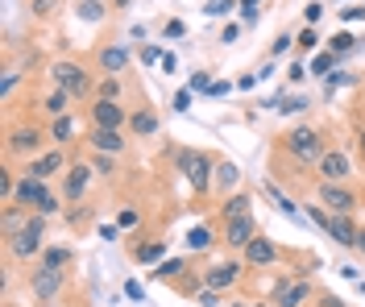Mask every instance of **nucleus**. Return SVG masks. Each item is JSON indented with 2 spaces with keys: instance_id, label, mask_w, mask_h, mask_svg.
Segmentation results:
<instances>
[{
  "instance_id": "1",
  "label": "nucleus",
  "mask_w": 365,
  "mask_h": 307,
  "mask_svg": "<svg viewBox=\"0 0 365 307\" xmlns=\"http://www.w3.org/2000/svg\"><path fill=\"white\" fill-rule=\"evenodd\" d=\"M278 154H287L295 166H316L328 154V133L319 125H295L278 137Z\"/></svg>"
},
{
  "instance_id": "2",
  "label": "nucleus",
  "mask_w": 365,
  "mask_h": 307,
  "mask_svg": "<svg viewBox=\"0 0 365 307\" xmlns=\"http://www.w3.org/2000/svg\"><path fill=\"white\" fill-rule=\"evenodd\" d=\"M50 83L71 92L75 100H96V79H91V71L83 63H71V58L50 63Z\"/></svg>"
},
{
  "instance_id": "3",
  "label": "nucleus",
  "mask_w": 365,
  "mask_h": 307,
  "mask_svg": "<svg viewBox=\"0 0 365 307\" xmlns=\"http://www.w3.org/2000/svg\"><path fill=\"white\" fill-rule=\"evenodd\" d=\"M175 166H179V175L191 183L195 195H207L212 191V179H216V158L204 154V150H179L175 154Z\"/></svg>"
},
{
  "instance_id": "4",
  "label": "nucleus",
  "mask_w": 365,
  "mask_h": 307,
  "mask_svg": "<svg viewBox=\"0 0 365 307\" xmlns=\"http://www.w3.org/2000/svg\"><path fill=\"white\" fill-rule=\"evenodd\" d=\"M4 249H9V261H34V258H42V249H46V216L34 212L21 233L4 236Z\"/></svg>"
},
{
  "instance_id": "5",
  "label": "nucleus",
  "mask_w": 365,
  "mask_h": 307,
  "mask_svg": "<svg viewBox=\"0 0 365 307\" xmlns=\"http://www.w3.org/2000/svg\"><path fill=\"white\" fill-rule=\"evenodd\" d=\"M307 216H312V220H316L319 229L328 233V241H336L341 249H349V254H357V229H361V224H357L353 216H336V212H324L319 204H307Z\"/></svg>"
},
{
  "instance_id": "6",
  "label": "nucleus",
  "mask_w": 365,
  "mask_h": 307,
  "mask_svg": "<svg viewBox=\"0 0 365 307\" xmlns=\"http://www.w3.org/2000/svg\"><path fill=\"white\" fill-rule=\"evenodd\" d=\"M46 129H38V125H13L9 129V137H4V158L9 162H17V158H38V154H46L42 145H46Z\"/></svg>"
},
{
  "instance_id": "7",
  "label": "nucleus",
  "mask_w": 365,
  "mask_h": 307,
  "mask_svg": "<svg viewBox=\"0 0 365 307\" xmlns=\"http://www.w3.org/2000/svg\"><path fill=\"white\" fill-rule=\"evenodd\" d=\"M316 204L328 208V212H336V216H353L361 208V195H357V187H349V183H316Z\"/></svg>"
},
{
  "instance_id": "8",
  "label": "nucleus",
  "mask_w": 365,
  "mask_h": 307,
  "mask_svg": "<svg viewBox=\"0 0 365 307\" xmlns=\"http://www.w3.org/2000/svg\"><path fill=\"white\" fill-rule=\"evenodd\" d=\"M307 299H316V283L307 274H282L274 283V295H270L274 307H303Z\"/></svg>"
},
{
  "instance_id": "9",
  "label": "nucleus",
  "mask_w": 365,
  "mask_h": 307,
  "mask_svg": "<svg viewBox=\"0 0 365 307\" xmlns=\"http://www.w3.org/2000/svg\"><path fill=\"white\" fill-rule=\"evenodd\" d=\"M63 291H67V270H46V266H34V274H29V295H34L38 303H54Z\"/></svg>"
},
{
  "instance_id": "10",
  "label": "nucleus",
  "mask_w": 365,
  "mask_h": 307,
  "mask_svg": "<svg viewBox=\"0 0 365 307\" xmlns=\"http://www.w3.org/2000/svg\"><path fill=\"white\" fill-rule=\"evenodd\" d=\"M129 113L133 108H125L120 100H91L88 120L91 129H129Z\"/></svg>"
},
{
  "instance_id": "11",
  "label": "nucleus",
  "mask_w": 365,
  "mask_h": 307,
  "mask_svg": "<svg viewBox=\"0 0 365 307\" xmlns=\"http://www.w3.org/2000/svg\"><path fill=\"white\" fill-rule=\"evenodd\" d=\"M319 183H349L353 179V158L344 154L341 145H328V154L316 162Z\"/></svg>"
},
{
  "instance_id": "12",
  "label": "nucleus",
  "mask_w": 365,
  "mask_h": 307,
  "mask_svg": "<svg viewBox=\"0 0 365 307\" xmlns=\"http://www.w3.org/2000/svg\"><path fill=\"white\" fill-rule=\"evenodd\" d=\"M287 258V249H278V245H274L270 236H253L250 241V249H245V254H241V261H245V266H250V270H266V266H278V261Z\"/></svg>"
},
{
  "instance_id": "13",
  "label": "nucleus",
  "mask_w": 365,
  "mask_h": 307,
  "mask_svg": "<svg viewBox=\"0 0 365 307\" xmlns=\"http://www.w3.org/2000/svg\"><path fill=\"white\" fill-rule=\"evenodd\" d=\"M67 154H63V145H54V150H46V154H38V158H29L25 162V175L29 179H54V175H67Z\"/></svg>"
},
{
  "instance_id": "14",
  "label": "nucleus",
  "mask_w": 365,
  "mask_h": 307,
  "mask_svg": "<svg viewBox=\"0 0 365 307\" xmlns=\"http://www.w3.org/2000/svg\"><path fill=\"white\" fill-rule=\"evenodd\" d=\"M91 179H96L91 162H71V166H67V175H63V191H58V195H63L67 204H79V199L88 195Z\"/></svg>"
},
{
  "instance_id": "15",
  "label": "nucleus",
  "mask_w": 365,
  "mask_h": 307,
  "mask_svg": "<svg viewBox=\"0 0 365 307\" xmlns=\"http://www.w3.org/2000/svg\"><path fill=\"white\" fill-rule=\"evenodd\" d=\"M241 270H250L245 261H216V266H207L204 270V286L207 291H232V286L241 283Z\"/></svg>"
},
{
  "instance_id": "16",
  "label": "nucleus",
  "mask_w": 365,
  "mask_h": 307,
  "mask_svg": "<svg viewBox=\"0 0 365 307\" xmlns=\"http://www.w3.org/2000/svg\"><path fill=\"white\" fill-rule=\"evenodd\" d=\"M253 236H257V220L253 216H237V220H228L225 229H220V241H225L232 254H245Z\"/></svg>"
},
{
  "instance_id": "17",
  "label": "nucleus",
  "mask_w": 365,
  "mask_h": 307,
  "mask_svg": "<svg viewBox=\"0 0 365 307\" xmlns=\"http://www.w3.org/2000/svg\"><path fill=\"white\" fill-rule=\"evenodd\" d=\"M88 145L91 154H125L129 150V137H125V129H91L88 133Z\"/></svg>"
},
{
  "instance_id": "18",
  "label": "nucleus",
  "mask_w": 365,
  "mask_h": 307,
  "mask_svg": "<svg viewBox=\"0 0 365 307\" xmlns=\"http://www.w3.org/2000/svg\"><path fill=\"white\" fill-rule=\"evenodd\" d=\"M158 129H162V120L150 104H137L133 113H129V137H154Z\"/></svg>"
},
{
  "instance_id": "19",
  "label": "nucleus",
  "mask_w": 365,
  "mask_h": 307,
  "mask_svg": "<svg viewBox=\"0 0 365 307\" xmlns=\"http://www.w3.org/2000/svg\"><path fill=\"white\" fill-rule=\"evenodd\" d=\"M46 195H50V187H46L42 179H29V175H21V183H17V195H13V204H21V208H38Z\"/></svg>"
},
{
  "instance_id": "20",
  "label": "nucleus",
  "mask_w": 365,
  "mask_h": 307,
  "mask_svg": "<svg viewBox=\"0 0 365 307\" xmlns=\"http://www.w3.org/2000/svg\"><path fill=\"white\" fill-rule=\"evenodd\" d=\"M237 216H253V195L250 191H232V195L220 199V224L237 220Z\"/></svg>"
},
{
  "instance_id": "21",
  "label": "nucleus",
  "mask_w": 365,
  "mask_h": 307,
  "mask_svg": "<svg viewBox=\"0 0 365 307\" xmlns=\"http://www.w3.org/2000/svg\"><path fill=\"white\" fill-rule=\"evenodd\" d=\"M96 67H100L104 75L129 71V46H104L100 54H96Z\"/></svg>"
},
{
  "instance_id": "22",
  "label": "nucleus",
  "mask_w": 365,
  "mask_h": 307,
  "mask_svg": "<svg viewBox=\"0 0 365 307\" xmlns=\"http://www.w3.org/2000/svg\"><path fill=\"white\" fill-rule=\"evenodd\" d=\"M237 183H241V166L228 162V158H225V162H216V179H212V191L225 199L228 191H237Z\"/></svg>"
},
{
  "instance_id": "23",
  "label": "nucleus",
  "mask_w": 365,
  "mask_h": 307,
  "mask_svg": "<svg viewBox=\"0 0 365 307\" xmlns=\"http://www.w3.org/2000/svg\"><path fill=\"white\" fill-rule=\"evenodd\" d=\"M29 208H21V204H4V216H0V229H4V236L21 233L25 224H29Z\"/></svg>"
},
{
  "instance_id": "24",
  "label": "nucleus",
  "mask_w": 365,
  "mask_h": 307,
  "mask_svg": "<svg viewBox=\"0 0 365 307\" xmlns=\"http://www.w3.org/2000/svg\"><path fill=\"white\" fill-rule=\"evenodd\" d=\"M71 104H75V95L63 92V88H54V92H50V95L42 100V113H46L50 120H54V117H67V113H71Z\"/></svg>"
},
{
  "instance_id": "25",
  "label": "nucleus",
  "mask_w": 365,
  "mask_h": 307,
  "mask_svg": "<svg viewBox=\"0 0 365 307\" xmlns=\"http://www.w3.org/2000/svg\"><path fill=\"white\" fill-rule=\"evenodd\" d=\"M46 133H50V142H58V145H71L75 142V133H79V129H75V117H54L50 120V129H46Z\"/></svg>"
},
{
  "instance_id": "26",
  "label": "nucleus",
  "mask_w": 365,
  "mask_h": 307,
  "mask_svg": "<svg viewBox=\"0 0 365 307\" xmlns=\"http://www.w3.org/2000/svg\"><path fill=\"white\" fill-rule=\"evenodd\" d=\"M212 229L207 224H195V229H187V236H182V245H187V254H204V249H212Z\"/></svg>"
},
{
  "instance_id": "27",
  "label": "nucleus",
  "mask_w": 365,
  "mask_h": 307,
  "mask_svg": "<svg viewBox=\"0 0 365 307\" xmlns=\"http://www.w3.org/2000/svg\"><path fill=\"white\" fill-rule=\"evenodd\" d=\"M133 261L137 266H154V261H166V241H145L133 249Z\"/></svg>"
},
{
  "instance_id": "28",
  "label": "nucleus",
  "mask_w": 365,
  "mask_h": 307,
  "mask_svg": "<svg viewBox=\"0 0 365 307\" xmlns=\"http://www.w3.org/2000/svg\"><path fill=\"white\" fill-rule=\"evenodd\" d=\"M38 266H46V270H67L71 266V249L67 245H46L42 258H38Z\"/></svg>"
},
{
  "instance_id": "29",
  "label": "nucleus",
  "mask_w": 365,
  "mask_h": 307,
  "mask_svg": "<svg viewBox=\"0 0 365 307\" xmlns=\"http://www.w3.org/2000/svg\"><path fill=\"white\" fill-rule=\"evenodd\" d=\"M179 274H187V258H166V261H158V270H154L158 283H175Z\"/></svg>"
},
{
  "instance_id": "30",
  "label": "nucleus",
  "mask_w": 365,
  "mask_h": 307,
  "mask_svg": "<svg viewBox=\"0 0 365 307\" xmlns=\"http://www.w3.org/2000/svg\"><path fill=\"white\" fill-rule=\"evenodd\" d=\"M120 92H125L120 75H104V79L96 83V100H120Z\"/></svg>"
},
{
  "instance_id": "31",
  "label": "nucleus",
  "mask_w": 365,
  "mask_h": 307,
  "mask_svg": "<svg viewBox=\"0 0 365 307\" xmlns=\"http://www.w3.org/2000/svg\"><path fill=\"white\" fill-rule=\"evenodd\" d=\"M328 50H332V54H336V58H344V54H353V50H357V42H353V33H332V38H328Z\"/></svg>"
},
{
  "instance_id": "32",
  "label": "nucleus",
  "mask_w": 365,
  "mask_h": 307,
  "mask_svg": "<svg viewBox=\"0 0 365 307\" xmlns=\"http://www.w3.org/2000/svg\"><path fill=\"white\" fill-rule=\"evenodd\" d=\"M79 17H83V21H104V17H108V4H104V0H83V4H79Z\"/></svg>"
},
{
  "instance_id": "33",
  "label": "nucleus",
  "mask_w": 365,
  "mask_h": 307,
  "mask_svg": "<svg viewBox=\"0 0 365 307\" xmlns=\"http://www.w3.org/2000/svg\"><path fill=\"white\" fill-rule=\"evenodd\" d=\"M58 9H63V0H29V13H34L38 21H50Z\"/></svg>"
},
{
  "instance_id": "34",
  "label": "nucleus",
  "mask_w": 365,
  "mask_h": 307,
  "mask_svg": "<svg viewBox=\"0 0 365 307\" xmlns=\"http://www.w3.org/2000/svg\"><path fill=\"white\" fill-rule=\"evenodd\" d=\"M63 204H67V199H63L58 191H50V195H46V199H42V204H38V208H34V212H38V216H46V220H50V216H58V212H63Z\"/></svg>"
},
{
  "instance_id": "35",
  "label": "nucleus",
  "mask_w": 365,
  "mask_h": 307,
  "mask_svg": "<svg viewBox=\"0 0 365 307\" xmlns=\"http://www.w3.org/2000/svg\"><path fill=\"white\" fill-rule=\"evenodd\" d=\"M232 9H241V0H207V4H204L207 17H228Z\"/></svg>"
},
{
  "instance_id": "36",
  "label": "nucleus",
  "mask_w": 365,
  "mask_h": 307,
  "mask_svg": "<svg viewBox=\"0 0 365 307\" xmlns=\"http://www.w3.org/2000/svg\"><path fill=\"white\" fill-rule=\"evenodd\" d=\"M91 170H96V175H104V179H113V175H116V158H113V154H96V158H91Z\"/></svg>"
},
{
  "instance_id": "37",
  "label": "nucleus",
  "mask_w": 365,
  "mask_h": 307,
  "mask_svg": "<svg viewBox=\"0 0 365 307\" xmlns=\"http://www.w3.org/2000/svg\"><path fill=\"white\" fill-rule=\"evenodd\" d=\"M295 46H299V50H316V46H319L316 25H303V29H299V33H295Z\"/></svg>"
},
{
  "instance_id": "38",
  "label": "nucleus",
  "mask_w": 365,
  "mask_h": 307,
  "mask_svg": "<svg viewBox=\"0 0 365 307\" xmlns=\"http://www.w3.org/2000/svg\"><path fill=\"white\" fill-rule=\"evenodd\" d=\"M332 67H336V54H332V50H324V54L312 58V75H328Z\"/></svg>"
},
{
  "instance_id": "39",
  "label": "nucleus",
  "mask_w": 365,
  "mask_h": 307,
  "mask_svg": "<svg viewBox=\"0 0 365 307\" xmlns=\"http://www.w3.org/2000/svg\"><path fill=\"white\" fill-rule=\"evenodd\" d=\"M137 224H141V212L137 208H120L116 212V229H137Z\"/></svg>"
},
{
  "instance_id": "40",
  "label": "nucleus",
  "mask_w": 365,
  "mask_h": 307,
  "mask_svg": "<svg viewBox=\"0 0 365 307\" xmlns=\"http://www.w3.org/2000/svg\"><path fill=\"white\" fill-rule=\"evenodd\" d=\"M137 58H141L145 67H154V63L162 58V46H141V50H137Z\"/></svg>"
},
{
  "instance_id": "41",
  "label": "nucleus",
  "mask_w": 365,
  "mask_h": 307,
  "mask_svg": "<svg viewBox=\"0 0 365 307\" xmlns=\"http://www.w3.org/2000/svg\"><path fill=\"white\" fill-rule=\"evenodd\" d=\"M88 220V204H71L67 208V224H83Z\"/></svg>"
},
{
  "instance_id": "42",
  "label": "nucleus",
  "mask_w": 365,
  "mask_h": 307,
  "mask_svg": "<svg viewBox=\"0 0 365 307\" xmlns=\"http://www.w3.org/2000/svg\"><path fill=\"white\" fill-rule=\"evenodd\" d=\"M195 303H200V307H220V291H207V286H204V291L195 295Z\"/></svg>"
},
{
  "instance_id": "43",
  "label": "nucleus",
  "mask_w": 365,
  "mask_h": 307,
  "mask_svg": "<svg viewBox=\"0 0 365 307\" xmlns=\"http://www.w3.org/2000/svg\"><path fill=\"white\" fill-rule=\"evenodd\" d=\"M319 17H324V4H319V0H312V4L303 9V21H307V25H316Z\"/></svg>"
},
{
  "instance_id": "44",
  "label": "nucleus",
  "mask_w": 365,
  "mask_h": 307,
  "mask_svg": "<svg viewBox=\"0 0 365 307\" xmlns=\"http://www.w3.org/2000/svg\"><path fill=\"white\" fill-rule=\"evenodd\" d=\"M341 21H365V4H349V9H341Z\"/></svg>"
},
{
  "instance_id": "45",
  "label": "nucleus",
  "mask_w": 365,
  "mask_h": 307,
  "mask_svg": "<svg viewBox=\"0 0 365 307\" xmlns=\"http://www.w3.org/2000/svg\"><path fill=\"white\" fill-rule=\"evenodd\" d=\"M191 92H212V79H207V71L191 75Z\"/></svg>"
},
{
  "instance_id": "46",
  "label": "nucleus",
  "mask_w": 365,
  "mask_h": 307,
  "mask_svg": "<svg viewBox=\"0 0 365 307\" xmlns=\"http://www.w3.org/2000/svg\"><path fill=\"white\" fill-rule=\"evenodd\" d=\"M237 38H241V25H232V21H228L225 29H220V42H225V46H232Z\"/></svg>"
},
{
  "instance_id": "47",
  "label": "nucleus",
  "mask_w": 365,
  "mask_h": 307,
  "mask_svg": "<svg viewBox=\"0 0 365 307\" xmlns=\"http://www.w3.org/2000/svg\"><path fill=\"white\" fill-rule=\"evenodd\" d=\"M291 42H295L291 33H278V38L270 42V54H282V50H291Z\"/></svg>"
},
{
  "instance_id": "48",
  "label": "nucleus",
  "mask_w": 365,
  "mask_h": 307,
  "mask_svg": "<svg viewBox=\"0 0 365 307\" xmlns=\"http://www.w3.org/2000/svg\"><path fill=\"white\" fill-rule=\"evenodd\" d=\"M162 33L175 42V38H182V33H187V25H182V21H166V29H162Z\"/></svg>"
},
{
  "instance_id": "49",
  "label": "nucleus",
  "mask_w": 365,
  "mask_h": 307,
  "mask_svg": "<svg viewBox=\"0 0 365 307\" xmlns=\"http://www.w3.org/2000/svg\"><path fill=\"white\" fill-rule=\"evenodd\" d=\"M175 108H179V113H187V108H191V88H182V92L175 95Z\"/></svg>"
},
{
  "instance_id": "50",
  "label": "nucleus",
  "mask_w": 365,
  "mask_h": 307,
  "mask_svg": "<svg viewBox=\"0 0 365 307\" xmlns=\"http://www.w3.org/2000/svg\"><path fill=\"white\" fill-rule=\"evenodd\" d=\"M287 79H291V83H303V79H307V67H299V63H291V71H287Z\"/></svg>"
},
{
  "instance_id": "51",
  "label": "nucleus",
  "mask_w": 365,
  "mask_h": 307,
  "mask_svg": "<svg viewBox=\"0 0 365 307\" xmlns=\"http://www.w3.org/2000/svg\"><path fill=\"white\" fill-rule=\"evenodd\" d=\"M237 88H241V92H250V88H257V75H241V79H237Z\"/></svg>"
},
{
  "instance_id": "52",
  "label": "nucleus",
  "mask_w": 365,
  "mask_h": 307,
  "mask_svg": "<svg viewBox=\"0 0 365 307\" xmlns=\"http://www.w3.org/2000/svg\"><path fill=\"white\" fill-rule=\"evenodd\" d=\"M353 142H357V154H361V162H365V125L357 129V137H353Z\"/></svg>"
},
{
  "instance_id": "53",
  "label": "nucleus",
  "mask_w": 365,
  "mask_h": 307,
  "mask_svg": "<svg viewBox=\"0 0 365 307\" xmlns=\"http://www.w3.org/2000/svg\"><path fill=\"white\" fill-rule=\"evenodd\" d=\"M228 92H232V83H212V92L207 95H228Z\"/></svg>"
},
{
  "instance_id": "54",
  "label": "nucleus",
  "mask_w": 365,
  "mask_h": 307,
  "mask_svg": "<svg viewBox=\"0 0 365 307\" xmlns=\"http://www.w3.org/2000/svg\"><path fill=\"white\" fill-rule=\"evenodd\" d=\"M357 254H361V258H365V224H361V229H357Z\"/></svg>"
},
{
  "instance_id": "55",
  "label": "nucleus",
  "mask_w": 365,
  "mask_h": 307,
  "mask_svg": "<svg viewBox=\"0 0 365 307\" xmlns=\"http://www.w3.org/2000/svg\"><path fill=\"white\" fill-rule=\"evenodd\" d=\"M129 4H133V0H113V9H129Z\"/></svg>"
},
{
  "instance_id": "56",
  "label": "nucleus",
  "mask_w": 365,
  "mask_h": 307,
  "mask_svg": "<svg viewBox=\"0 0 365 307\" xmlns=\"http://www.w3.org/2000/svg\"><path fill=\"white\" fill-rule=\"evenodd\" d=\"M253 4H262V0H241V9H253Z\"/></svg>"
},
{
  "instance_id": "57",
  "label": "nucleus",
  "mask_w": 365,
  "mask_h": 307,
  "mask_svg": "<svg viewBox=\"0 0 365 307\" xmlns=\"http://www.w3.org/2000/svg\"><path fill=\"white\" fill-rule=\"evenodd\" d=\"M228 307H250V303H245V299H232V303H228Z\"/></svg>"
},
{
  "instance_id": "58",
  "label": "nucleus",
  "mask_w": 365,
  "mask_h": 307,
  "mask_svg": "<svg viewBox=\"0 0 365 307\" xmlns=\"http://www.w3.org/2000/svg\"><path fill=\"white\" fill-rule=\"evenodd\" d=\"M250 307H274V303H250Z\"/></svg>"
},
{
  "instance_id": "59",
  "label": "nucleus",
  "mask_w": 365,
  "mask_h": 307,
  "mask_svg": "<svg viewBox=\"0 0 365 307\" xmlns=\"http://www.w3.org/2000/svg\"><path fill=\"white\" fill-rule=\"evenodd\" d=\"M361 104H365V100H361Z\"/></svg>"
}]
</instances>
